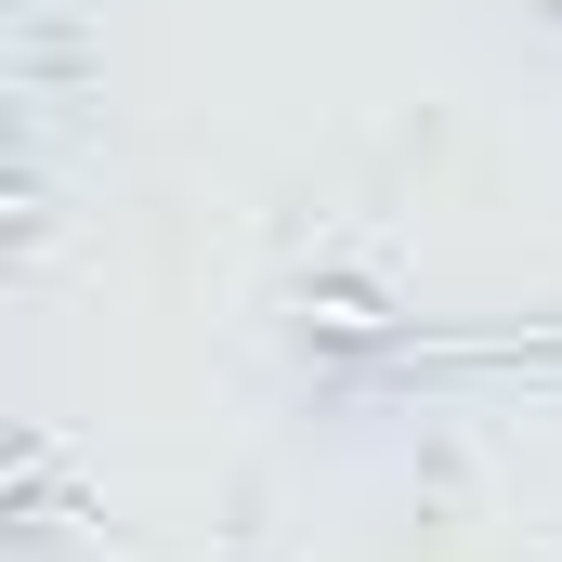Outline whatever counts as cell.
<instances>
[{
  "mask_svg": "<svg viewBox=\"0 0 562 562\" xmlns=\"http://www.w3.org/2000/svg\"><path fill=\"white\" fill-rule=\"evenodd\" d=\"M301 340H314V353H393V301L353 288V276H314L301 288Z\"/></svg>",
  "mask_w": 562,
  "mask_h": 562,
  "instance_id": "1",
  "label": "cell"
},
{
  "mask_svg": "<svg viewBox=\"0 0 562 562\" xmlns=\"http://www.w3.org/2000/svg\"><path fill=\"white\" fill-rule=\"evenodd\" d=\"M550 13H562V0H550Z\"/></svg>",
  "mask_w": 562,
  "mask_h": 562,
  "instance_id": "2",
  "label": "cell"
}]
</instances>
